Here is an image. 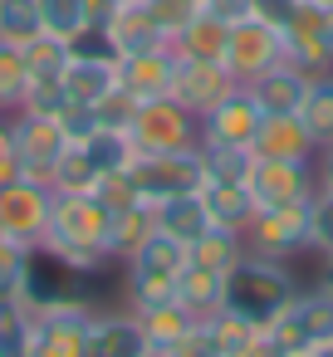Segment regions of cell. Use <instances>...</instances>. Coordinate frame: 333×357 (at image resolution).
I'll list each match as a JSON object with an SVG mask.
<instances>
[{
    "instance_id": "obj_7",
    "label": "cell",
    "mask_w": 333,
    "mask_h": 357,
    "mask_svg": "<svg viewBox=\"0 0 333 357\" xmlns=\"http://www.w3.org/2000/svg\"><path fill=\"white\" fill-rule=\"evenodd\" d=\"M284 64H294L309 79L333 74V6L304 0L294 10V20L284 25Z\"/></svg>"
},
{
    "instance_id": "obj_36",
    "label": "cell",
    "mask_w": 333,
    "mask_h": 357,
    "mask_svg": "<svg viewBox=\"0 0 333 357\" xmlns=\"http://www.w3.org/2000/svg\"><path fill=\"white\" fill-rule=\"evenodd\" d=\"M30 259H35V245H20V240H0V303H6V298H25Z\"/></svg>"
},
{
    "instance_id": "obj_18",
    "label": "cell",
    "mask_w": 333,
    "mask_h": 357,
    "mask_svg": "<svg viewBox=\"0 0 333 357\" xmlns=\"http://www.w3.org/2000/svg\"><path fill=\"white\" fill-rule=\"evenodd\" d=\"M255 157H274V162H313V137L304 132L299 113H269L260 128H255V142H250Z\"/></svg>"
},
{
    "instance_id": "obj_28",
    "label": "cell",
    "mask_w": 333,
    "mask_h": 357,
    "mask_svg": "<svg viewBox=\"0 0 333 357\" xmlns=\"http://www.w3.org/2000/svg\"><path fill=\"white\" fill-rule=\"evenodd\" d=\"M186 255H191V264H201V269H216V274H230L235 269V259L245 255V230H230V225H211L201 240H191L186 245Z\"/></svg>"
},
{
    "instance_id": "obj_49",
    "label": "cell",
    "mask_w": 333,
    "mask_h": 357,
    "mask_svg": "<svg viewBox=\"0 0 333 357\" xmlns=\"http://www.w3.org/2000/svg\"><path fill=\"white\" fill-rule=\"evenodd\" d=\"M313 176H318V191H333V142L313 152Z\"/></svg>"
},
{
    "instance_id": "obj_16",
    "label": "cell",
    "mask_w": 333,
    "mask_h": 357,
    "mask_svg": "<svg viewBox=\"0 0 333 357\" xmlns=\"http://www.w3.org/2000/svg\"><path fill=\"white\" fill-rule=\"evenodd\" d=\"M265 123L255 93L245 84H235L206 118H201V142H221V147H250L255 142V128Z\"/></svg>"
},
{
    "instance_id": "obj_1",
    "label": "cell",
    "mask_w": 333,
    "mask_h": 357,
    "mask_svg": "<svg viewBox=\"0 0 333 357\" xmlns=\"http://www.w3.org/2000/svg\"><path fill=\"white\" fill-rule=\"evenodd\" d=\"M299 294V279L289 269V259H269V255H255L245 250L235 259V269L225 274V308L240 313L245 323H269L284 313V303Z\"/></svg>"
},
{
    "instance_id": "obj_17",
    "label": "cell",
    "mask_w": 333,
    "mask_h": 357,
    "mask_svg": "<svg viewBox=\"0 0 333 357\" xmlns=\"http://www.w3.org/2000/svg\"><path fill=\"white\" fill-rule=\"evenodd\" d=\"M89 357H152L138 313H133V308H118V313L94 308V323H89Z\"/></svg>"
},
{
    "instance_id": "obj_41",
    "label": "cell",
    "mask_w": 333,
    "mask_h": 357,
    "mask_svg": "<svg viewBox=\"0 0 333 357\" xmlns=\"http://www.w3.org/2000/svg\"><path fill=\"white\" fill-rule=\"evenodd\" d=\"M50 186H54V191H94V186H98V167L84 157V147H74V142H69V152L59 157V167H54Z\"/></svg>"
},
{
    "instance_id": "obj_4",
    "label": "cell",
    "mask_w": 333,
    "mask_h": 357,
    "mask_svg": "<svg viewBox=\"0 0 333 357\" xmlns=\"http://www.w3.org/2000/svg\"><path fill=\"white\" fill-rule=\"evenodd\" d=\"M128 132H133L138 157H152V152H191V147L201 142V118L186 113V108L167 93V98L138 103L133 118H128Z\"/></svg>"
},
{
    "instance_id": "obj_37",
    "label": "cell",
    "mask_w": 333,
    "mask_h": 357,
    "mask_svg": "<svg viewBox=\"0 0 333 357\" xmlns=\"http://www.w3.org/2000/svg\"><path fill=\"white\" fill-rule=\"evenodd\" d=\"M40 250L64 269V274H103V264H108V255L103 250H94V245H69V240H40Z\"/></svg>"
},
{
    "instance_id": "obj_10",
    "label": "cell",
    "mask_w": 333,
    "mask_h": 357,
    "mask_svg": "<svg viewBox=\"0 0 333 357\" xmlns=\"http://www.w3.org/2000/svg\"><path fill=\"white\" fill-rule=\"evenodd\" d=\"M221 64L235 74V84L260 79L265 69L284 64V30L269 25V20H260V15L235 20L230 35H225V59H221Z\"/></svg>"
},
{
    "instance_id": "obj_19",
    "label": "cell",
    "mask_w": 333,
    "mask_h": 357,
    "mask_svg": "<svg viewBox=\"0 0 333 357\" xmlns=\"http://www.w3.org/2000/svg\"><path fill=\"white\" fill-rule=\"evenodd\" d=\"M64 89L84 108L108 103L118 93V59H69L64 64Z\"/></svg>"
},
{
    "instance_id": "obj_40",
    "label": "cell",
    "mask_w": 333,
    "mask_h": 357,
    "mask_svg": "<svg viewBox=\"0 0 333 357\" xmlns=\"http://www.w3.org/2000/svg\"><path fill=\"white\" fill-rule=\"evenodd\" d=\"M25 64H30V79H64V64H69V45L54 40V35H40L25 45Z\"/></svg>"
},
{
    "instance_id": "obj_2",
    "label": "cell",
    "mask_w": 333,
    "mask_h": 357,
    "mask_svg": "<svg viewBox=\"0 0 333 357\" xmlns=\"http://www.w3.org/2000/svg\"><path fill=\"white\" fill-rule=\"evenodd\" d=\"M265 347L274 357H313L323 347H333V298L313 284L299 289L279 318L265 323Z\"/></svg>"
},
{
    "instance_id": "obj_48",
    "label": "cell",
    "mask_w": 333,
    "mask_h": 357,
    "mask_svg": "<svg viewBox=\"0 0 333 357\" xmlns=\"http://www.w3.org/2000/svg\"><path fill=\"white\" fill-rule=\"evenodd\" d=\"M201 10L216 15V20H225V25H235V20L250 15V0H201Z\"/></svg>"
},
{
    "instance_id": "obj_21",
    "label": "cell",
    "mask_w": 333,
    "mask_h": 357,
    "mask_svg": "<svg viewBox=\"0 0 333 357\" xmlns=\"http://www.w3.org/2000/svg\"><path fill=\"white\" fill-rule=\"evenodd\" d=\"M196 196H201V206H206L211 225L245 230V225L255 220V201H250V186H245V181H221V176H206Z\"/></svg>"
},
{
    "instance_id": "obj_9",
    "label": "cell",
    "mask_w": 333,
    "mask_h": 357,
    "mask_svg": "<svg viewBox=\"0 0 333 357\" xmlns=\"http://www.w3.org/2000/svg\"><path fill=\"white\" fill-rule=\"evenodd\" d=\"M309 201L313 196L255 211V220L245 225V250L269 255V259H299V255H309Z\"/></svg>"
},
{
    "instance_id": "obj_51",
    "label": "cell",
    "mask_w": 333,
    "mask_h": 357,
    "mask_svg": "<svg viewBox=\"0 0 333 357\" xmlns=\"http://www.w3.org/2000/svg\"><path fill=\"white\" fill-rule=\"evenodd\" d=\"M0 240H10V235H6V230H0Z\"/></svg>"
},
{
    "instance_id": "obj_22",
    "label": "cell",
    "mask_w": 333,
    "mask_h": 357,
    "mask_svg": "<svg viewBox=\"0 0 333 357\" xmlns=\"http://www.w3.org/2000/svg\"><path fill=\"white\" fill-rule=\"evenodd\" d=\"M201 328H206V337L216 342L221 357H265V352H269V347H265V328H260V323H245V318L230 313V308L201 318Z\"/></svg>"
},
{
    "instance_id": "obj_29",
    "label": "cell",
    "mask_w": 333,
    "mask_h": 357,
    "mask_svg": "<svg viewBox=\"0 0 333 357\" xmlns=\"http://www.w3.org/2000/svg\"><path fill=\"white\" fill-rule=\"evenodd\" d=\"M299 123H304V132L313 137V147H328V142H333V74L309 79L304 103H299Z\"/></svg>"
},
{
    "instance_id": "obj_47",
    "label": "cell",
    "mask_w": 333,
    "mask_h": 357,
    "mask_svg": "<svg viewBox=\"0 0 333 357\" xmlns=\"http://www.w3.org/2000/svg\"><path fill=\"white\" fill-rule=\"evenodd\" d=\"M20 176V157H15V132H10V113H0V181Z\"/></svg>"
},
{
    "instance_id": "obj_35",
    "label": "cell",
    "mask_w": 333,
    "mask_h": 357,
    "mask_svg": "<svg viewBox=\"0 0 333 357\" xmlns=\"http://www.w3.org/2000/svg\"><path fill=\"white\" fill-rule=\"evenodd\" d=\"M45 25H40V6L35 0H0V40H10V45H30L40 40Z\"/></svg>"
},
{
    "instance_id": "obj_26",
    "label": "cell",
    "mask_w": 333,
    "mask_h": 357,
    "mask_svg": "<svg viewBox=\"0 0 333 357\" xmlns=\"http://www.w3.org/2000/svg\"><path fill=\"white\" fill-rule=\"evenodd\" d=\"M103 25H108V35H113V45H118L123 54H138V50L167 45V40L157 35V25L147 20V6H142V0H118L113 15H108Z\"/></svg>"
},
{
    "instance_id": "obj_6",
    "label": "cell",
    "mask_w": 333,
    "mask_h": 357,
    "mask_svg": "<svg viewBox=\"0 0 333 357\" xmlns=\"http://www.w3.org/2000/svg\"><path fill=\"white\" fill-rule=\"evenodd\" d=\"M94 303L64 294L35 308V357H89Z\"/></svg>"
},
{
    "instance_id": "obj_11",
    "label": "cell",
    "mask_w": 333,
    "mask_h": 357,
    "mask_svg": "<svg viewBox=\"0 0 333 357\" xmlns=\"http://www.w3.org/2000/svg\"><path fill=\"white\" fill-rule=\"evenodd\" d=\"M108 225H113V211H108L94 191H54V211H50L45 240L94 245V250L108 255Z\"/></svg>"
},
{
    "instance_id": "obj_32",
    "label": "cell",
    "mask_w": 333,
    "mask_h": 357,
    "mask_svg": "<svg viewBox=\"0 0 333 357\" xmlns=\"http://www.w3.org/2000/svg\"><path fill=\"white\" fill-rule=\"evenodd\" d=\"M157 225H152V206H123V211H113V225H108V259H128L147 235H152Z\"/></svg>"
},
{
    "instance_id": "obj_52",
    "label": "cell",
    "mask_w": 333,
    "mask_h": 357,
    "mask_svg": "<svg viewBox=\"0 0 333 357\" xmlns=\"http://www.w3.org/2000/svg\"><path fill=\"white\" fill-rule=\"evenodd\" d=\"M196 6H201V0H196Z\"/></svg>"
},
{
    "instance_id": "obj_20",
    "label": "cell",
    "mask_w": 333,
    "mask_h": 357,
    "mask_svg": "<svg viewBox=\"0 0 333 357\" xmlns=\"http://www.w3.org/2000/svg\"><path fill=\"white\" fill-rule=\"evenodd\" d=\"M245 89L255 93V103H260L265 118H269V113H299L304 89H309V74H299L294 64H274V69H265L260 79H250Z\"/></svg>"
},
{
    "instance_id": "obj_8",
    "label": "cell",
    "mask_w": 333,
    "mask_h": 357,
    "mask_svg": "<svg viewBox=\"0 0 333 357\" xmlns=\"http://www.w3.org/2000/svg\"><path fill=\"white\" fill-rule=\"evenodd\" d=\"M50 211H54V186L35 181V176H10L0 181V230L20 245H40L50 230Z\"/></svg>"
},
{
    "instance_id": "obj_24",
    "label": "cell",
    "mask_w": 333,
    "mask_h": 357,
    "mask_svg": "<svg viewBox=\"0 0 333 357\" xmlns=\"http://www.w3.org/2000/svg\"><path fill=\"white\" fill-rule=\"evenodd\" d=\"M152 225H157L162 235H172V240L191 245V240H201V235L211 230V215H206L201 196L191 191V196H172V201L152 206Z\"/></svg>"
},
{
    "instance_id": "obj_44",
    "label": "cell",
    "mask_w": 333,
    "mask_h": 357,
    "mask_svg": "<svg viewBox=\"0 0 333 357\" xmlns=\"http://www.w3.org/2000/svg\"><path fill=\"white\" fill-rule=\"evenodd\" d=\"M59 128H64V137L69 142H89L103 123H98V108H84V103H69L64 113H59Z\"/></svg>"
},
{
    "instance_id": "obj_5",
    "label": "cell",
    "mask_w": 333,
    "mask_h": 357,
    "mask_svg": "<svg viewBox=\"0 0 333 357\" xmlns=\"http://www.w3.org/2000/svg\"><path fill=\"white\" fill-rule=\"evenodd\" d=\"M128 181H133V196H138L142 206H162V201H172V196H191V191H201V181H206L201 147H191V152L133 157Z\"/></svg>"
},
{
    "instance_id": "obj_34",
    "label": "cell",
    "mask_w": 333,
    "mask_h": 357,
    "mask_svg": "<svg viewBox=\"0 0 333 357\" xmlns=\"http://www.w3.org/2000/svg\"><path fill=\"white\" fill-rule=\"evenodd\" d=\"M35 6H40V25H45V35H54V40H64V45L94 20L84 0H35Z\"/></svg>"
},
{
    "instance_id": "obj_39",
    "label": "cell",
    "mask_w": 333,
    "mask_h": 357,
    "mask_svg": "<svg viewBox=\"0 0 333 357\" xmlns=\"http://www.w3.org/2000/svg\"><path fill=\"white\" fill-rule=\"evenodd\" d=\"M69 103H74V98H69L64 79H30L25 103H20L15 113H35V118H54V123H59V113H64Z\"/></svg>"
},
{
    "instance_id": "obj_13",
    "label": "cell",
    "mask_w": 333,
    "mask_h": 357,
    "mask_svg": "<svg viewBox=\"0 0 333 357\" xmlns=\"http://www.w3.org/2000/svg\"><path fill=\"white\" fill-rule=\"evenodd\" d=\"M245 186H250L255 211H265V206H289V201L313 196V191H318V176H313V162H274V157H255Z\"/></svg>"
},
{
    "instance_id": "obj_30",
    "label": "cell",
    "mask_w": 333,
    "mask_h": 357,
    "mask_svg": "<svg viewBox=\"0 0 333 357\" xmlns=\"http://www.w3.org/2000/svg\"><path fill=\"white\" fill-rule=\"evenodd\" d=\"M74 147H84V157L98 167V176H108V172H128V167H133V157H138V147H133V132H128V128H98L89 142H74Z\"/></svg>"
},
{
    "instance_id": "obj_42",
    "label": "cell",
    "mask_w": 333,
    "mask_h": 357,
    "mask_svg": "<svg viewBox=\"0 0 333 357\" xmlns=\"http://www.w3.org/2000/svg\"><path fill=\"white\" fill-rule=\"evenodd\" d=\"M309 250L318 259L333 255V191H313L309 201Z\"/></svg>"
},
{
    "instance_id": "obj_25",
    "label": "cell",
    "mask_w": 333,
    "mask_h": 357,
    "mask_svg": "<svg viewBox=\"0 0 333 357\" xmlns=\"http://www.w3.org/2000/svg\"><path fill=\"white\" fill-rule=\"evenodd\" d=\"M177 298H182V303H186V313L201 323V318H211V313H221V308H225V274L201 269V264H191V259H186V269H182V279H177Z\"/></svg>"
},
{
    "instance_id": "obj_12",
    "label": "cell",
    "mask_w": 333,
    "mask_h": 357,
    "mask_svg": "<svg viewBox=\"0 0 333 357\" xmlns=\"http://www.w3.org/2000/svg\"><path fill=\"white\" fill-rule=\"evenodd\" d=\"M10 132H15V157L20 172L35 181H50L59 157L69 152V137L54 118H35V113H10Z\"/></svg>"
},
{
    "instance_id": "obj_15",
    "label": "cell",
    "mask_w": 333,
    "mask_h": 357,
    "mask_svg": "<svg viewBox=\"0 0 333 357\" xmlns=\"http://www.w3.org/2000/svg\"><path fill=\"white\" fill-rule=\"evenodd\" d=\"M230 89H235V74H230L221 59H182V54H177V84H172V98H177L186 113L206 118Z\"/></svg>"
},
{
    "instance_id": "obj_43",
    "label": "cell",
    "mask_w": 333,
    "mask_h": 357,
    "mask_svg": "<svg viewBox=\"0 0 333 357\" xmlns=\"http://www.w3.org/2000/svg\"><path fill=\"white\" fill-rule=\"evenodd\" d=\"M147 6V20L157 25V35L172 45L177 35H182V25L196 15V0H142Z\"/></svg>"
},
{
    "instance_id": "obj_3",
    "label": "cell",
    "mask_w": 333,
    "mask_h": 357,
    "mask_svg": "<svg viewBox=\"0 0 333 357\" xmlns=\"http://www.w3.org/2000/svg\"><path fill=\"white\" fill-rule=\"evenodd\" d=\"M186 245L152 230L123 264H128V308H142V303H162V298H177V279L186 269Z\"/></svg>"
},
{
    "instance_id": "obj_27",
    "label": "cell",
    "mask_w": 333,
    "mask_h": 357,
    "mask_svg": "<svg viewBox=\"0 0 333 357\" xmlns=\"http://www.w3.org/2000/svg\"><path fill=\"white\" fill-rule=\"evenodd\" d=\"M225 35H230V25L225 20H216V15H206L201 6H196V15L182 25V35L172 40V50L182 54V59H225Z\"/></svg>"
},
{
    "instance_id": "obj_14",
    "label": "cell",
    "mask_w": 333,
    "mask_h": 357,
    "mask_svg": "<svg viewBox=\"0 0 333 357\" xmlns=\"http://www.w3.org/2000/svg\"><path fill=\"white\" fill-rule=\"evenodd\" d=\"M172 84H177V50L172 45H152V50H138V54H123L118 59V89L133 103L167 98Z\"/></svg>"
},
{
    "instance_id": "obj_31",
    "label": "cell",
    "mask_w": 333,
    "mask_h": 357,
    "mask_svg": "<svg viewBox=\"0 0 333 357\" xmlns=\"http://www.w3.org/2000/svg\"><path fill=\"white\" fill-rule=\"evenodd\" d=\"M0 357H35V308L25 298L0 303Z\"/></svg>"
},
{
    "instance_id": "obj_38",
    "label": "cell",
    "mask_w": 333,
    "mask_h": 357,
    "mask_svg": "<svg viewBox=\"0 0 333 357\" xmlns=\"http://www.w3.org/2000/svg\"><path fill=\"white\" fill-rule=\"evenodd\" d=\"M196 147H201L206 176H221V181H245L250 176V162H255L250 147H221V142H196Z\"/></svg>"
},
{
    "instance_id": "obj_50",
    "label": "cell",
    "mask_w": 333,
    "mask_h": 357,
    "mask_svg": "<svg viewBox=\"0 0 333 357\" xmlns=\"http://www.w3.org/2000/svg\"><path fill=\"white\" fill-rule=\"evenodd\" d=\"M313 284H318V289H323V294L333 298V255H328V259L318 264V279H313Z\"/></svg>"
},
{
    "instance_id": "obj_23",
    "label": "cell",
    "mask_w": 333,
    "mask_h": 357,
    "mask_svg": "<svg viewBox=\"0 0 333 357\" xmlns=\"http://www.w3.org/2000/svg\"><path fill=\"white\" fill-rule=\"evenodd\" d=\"M138 313V323H142V333H147V347H152V357L157 352H167V347H177L191 328H196V318L186 313V303L182 298H162V303H142V308H133Z\"/></svg>"
},
{
    "instance_id": "obj_45",
    "label": "cell",
    "mask_w": 333,
    "mask_h": 357,
    "mask_svg": "<svg viewBox=\"0 0 333 357\" xmlns=\"http://www.w3.org/2000/svg\"><path fill=\"white\" fill-rule=\"evenodd\" d=\"M157 357H221V352H216V342L206 337V328L196 323V328H191L177 347H167V352H157Z\"/></svg>"
},
{
    "instance_id": "obj_46",
    "label": "cell",
    "mask_w": 333,
    "mask_h": 357,
    "mask_svg": "<svg viewBox=\"0 0 333 357\" xmlns=\"http://www.w3.org/2000/svg\"><path fill=\"white\" fill-rule=\"evenodd\" d=\"M304 6V0H250V15H260V20H269V25H289L294 20V10Z\"/></svg>"
},
{
    "instance_id": "obj_33",
    "label": "cell",
    "mask_w": 333,
    "mask_h": 357,
    "mask_svg": "<svg viewBox=\"0 0 333 357\" xmlns=\"http://www.w3.org/2000/svg\"><path fill=\"white\" fill-rule=\"evenodd\" d=\"M25 89H30V64H25V50L0 40V113H15L25 103Z\"/></svg>"
}]
</instances>
